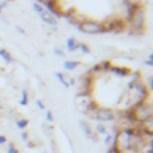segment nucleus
<instances>
[{"label": "nucleus", "mask_w": 153, "mask_h": 153, "mask_svg": "<svg viewBox=\"0 0 153 153\" xmlns=\"http://www.w3.org/2000/svg\"><path fill=\"white\" fill-rule=\"evenodd\" d=\"M145 23H146V18H145V10L143 7H139L131 16L130 20H129V25H130V30H133L130 33L134 35H141L143 33V29H145Z\"/></svg>", "instance_id": "f257e3e1"}, {"label": "nucleus", "mask_w": 153, "mask_h": 153, "mask_svg": "<svg viewBox=\"0 0 153 153\" xmlns=\"http://www.w3.org/2000/svg\"><path fill=\"white\" fill-rule=\"evenodd\" d=\"M76 27L79 31L88 35H94V33H100L104 32L103 30V24L102 22L97 20H91V19H84L80 23L76 24Z\"/></svg>", "instance_id": "f03ea898"}, {"label": "nucleus", "mask_w": 153, "mask_h": 153, "mask_svg": "<svg viewBox=\"0 0 153 153\" xmlns=\"http://www.w3.org/2000/svg\"><path fill=\"white\" fill-rule=\"evenodd\" d=\"M103 24V30L104 32H122L126 30L127 24L123 19L121 18H111V19H106L105 22H102Z\"/></svg>", "instance_id": "7ed1b4c3"}, {"label": "nucleus", "mask_w": 153, "mask_h": 153, "mask_svg": "<svg viewBox=\"0 0 153 153\" xmlns=\"http://www.w3.org/2000/svg\"><path fill=\"white\" fill-rule=\"evenodd\" d=\"M90 116L98 121H112L115 118L114 112L106 108H97L96 110L90 112Z\"/></svg>", "instance_id": "20e7f679"}, {"label": "nucleus", "mask_w": 153, "mask_h": 153, "mask_svg": "<svg viewBox=\"0 0 153 153\" xmlns=\"http://www.w3.org/2000/svg\"><path fill=\"white\" fill-rule=\"evenodd\" d=\"M43 6H44V7L48 10V12H49L50 14H53L55 18H61V17H62L63 11L59 7L57 0H51V1H49L48 4L43 5Z\"/></svg>", "instance_id": "39448f33"}, {"label": "nucleus", "mask_w": 153, "mask_h": 153, "mask_svg": "<svg viewBox=\"0 0 153 153\" xmlns=\"http://www.w3.org/2000/svg\"><path fill=\"white\" fill-rule=\"evenodd\" d=\"M39 16H41V19H42L45 24H48V25H50V26H55V25L57 24L56 18H55L53 14H50L48 11H43Z\"/></svg>", "instance_id": "423d86ee"}, {"label": "nucleus", "mask_w": 153, "mask_h": 153, "mask_svg": "<svg viewBox=\"0 0 153 153\" xmlns=\"http://www.w3.org/2000/svg\"><path fill=\"white\" fill-rule=\"evenodd\" d=\"M66 44H67L68 51H75L76 49H79V45H80V43L74 37H68L66 41Z\"/></svg>", "instance_id": "0eeeda50"}, {"label": "nucleus", "mask_w": 153, "mask_h": 153, "mask_svg": "<svg viewBox=\"0 0 153 153\" xmlns=\"http://www.w3.org/2000/svg\"><path fill=\"white\" fill-rule=\"evenodd\" d=\"M110 71H111L112 73H115L116 75H118V76H127V75H129V73H130V71H129L128 68H124V67H116V66H111Z\"/></svg>", "instance_id": "6e6552de"}, {"label": "nucleus", "mask_w": 153, "mask_h": 153, "mask_svg": "<svg viewBox=\"0 0 153 153\" xmlns=\"http://www.w3.org/2000/svg\"><path fill=\"white\" fill-rule=\"evenodd\" d=\"M79 66V61H65L63 62V68L66 71H74Z\"/></svg>", "instance_id": "1a4fd4ad"}, {"label": "nucleus", "mask_w": 153, "mask_h": 153, "mask_svg": "<svg viewBox=\"0 0 153 153\" xmlns=\"http://www.w3.org/2000/svg\"><path fill=\"white\" fill-rule=\"evenodd\" d=\"M0 56L5 60V62H7V63H11L13 60H12V56H11V54L5 49V48H1L0 49Z\"/></svg>", "instance_id": "9d476101"}, {"label": "nucleus", "mask_w": 153, "mask_h": 153, "mask_svg": "<svg viewBox=\"0 0 153 153\" xmlns=\"http://www.w3.org/2000/svg\"><path fill=\"white\" fill-rule=\"evenodd\" d=\"M55 76L59 79V81H60V82H61V84H62L65 87H67V88H68V87L71 86V85H69V82H68V81L65 79V75H63L61 72H56V73H55Z\"/></svg>", "instance_id": "9b49d317"}, {"label": "nucleus", "mask_w": 153, "mask_h": 153, "mask_svg": "<svg viewBox=\"0 0 153 153\" xmlns=\"http://www.w3.org/2000/svg\"><path fill=\"white\" fill-rule=\"evenodd\" d=\"M27 102H29V93H27V91L24 88L23 91H22V98H20V105H23V106H25V105H27Z\"/></svg>", "instance_id": "f8f14e48"}, {"label": "nucleus", "mask_w": 153, "mask_h": 153, "mask_svg": "<svg viewBox=\"0 0 153 153\" xmlns=\"http://www.w3.org/2000/svg\"><path fill=\"white\" fill-rule=\"evenodd\" d=\"M99 66H100V71L102 72H108V71H110V68H111V62L110 61H103V62H100L99 63Z\"/></svg>", "instance_id": "ddd939ff"}, {"label": "nucleus", "mask_w": 153, "mask_h": 153, "mask_svg": "<svg viewBox=\"0 0 153 153\" xmlns=\"http://www.w3.org/2000/svg\"><path fill=\"white\" fill-rule=\"evenodd\" d=\"M27 126H29V120H26V118H22L17 122V127L19 129H25Z\"/></svg>", "instance_id": "4468645a"}, {"label": "nucleus", "mask_w": 153, "mask_h": 153, "mask_svg": "<svg viewBox=\"0 0 153 153\" xmlns=\"http://www.w3.org/2000/svg\"><path fill=\"white\" fill-rule=\"evenodd\" d=\"M32 7H33V10H35V11H36V12H37L38 14H41V13H42V12L44 11V7H43V6L41 5V4H38V2H35Z\"/></svg>", "instance_id": "2eb2a0df"}, {"label": "nucleus", "mask_w": 153, "mask_h": 153, "mask_svg": "<svg viewBox=\"0 0 153 153\" xmlns=\"http://www.w3.org/2000/svg\"><path fill=\"white\" fill-rule=\"evenodd\" d=\"M81 127H82V129H84V131H85V134L87 135V136H91V128H90V126L88 124H86L85 122H81Z\"/></svg>", "instance_id": "dca6fc26"}, {"label": "nucleus", "mask_w": 153, "mask_h": 153, "mask_svg": "<svg viewBox=\"0 0 153 153\" xmlns=\"http://www.w3.org/2000/svg\"><path fill=\"white\" fill-rule=\"evenodd\" d=\"M79 49H81V51H82V53H85V54H88V53L91 51V50H90V47H88L86 43H80Z\"/></svg>", "instance_id": "f3484780"}, {"label": "nucleus", "mask_w": 153, "mask_h": 153, "mask_svg": "<svg viewBox=\"0 0 153 153\" xmlns=\"http://www.w3.org/2000/svg\"><path fill=\"white\" fill-rule=\"evenodd\" d=\"M96 129H97V131L100 133V134H105V133H106V128H105L104 124H102V123H97Z\"/></svg>", "instance_id": "a211bd4d"}, {"label": "nucleus", "mask_w": 153, "mask_h": 153, "mask_svg": "<svg viewBox=\"0 0 153 153\" xmlns=\"http://www.w3.org/2000/svg\"><path fill=\"white\" fill-rule=\"evenodd\" d=\"M90 72H91V73H94V74H96V73L102 72V71H100V66H99V63H98V65H94V66L91 68V71H90Z\"/></svg>", "instance_id": "6ab92c4d"}, {"label": "nucleus", "mask_w": 153, "mask_h": 153, "mask_svg": "<svg viewBox=\"0 0 153 153\" xmlns=\"http://www.w3.org/2000/svg\"><path fill=\"white\" fill-rule=\"evenodd\" d=\"M8 153H19L18 149L14 147L13 143H10V147H8Z\"/></svg>", "instance_id": "aec40b11"}, {"label": "nucleus", "mask_w": 153, "mask_h": 153, "mask_svg": "<svg viewBox=\"0 0 153 153\" xmlns=\"http://www.w3.org/2000/svg\"><path fill=\"white\" fill-rule=\"evenodd\" d=\"M54 54H55V55H59V56H63V55H65V53H63L60 48H54Z\"/></svg>", "instance_id": "412c9836"}, {"label": "nucleus", "mask_w": 153, "mask_h": 153, "mask_svg": "<svg viewBox=\"0 0 153 153\" xmlns=\"http://www.w3.org/2000/svg\"><path fill=\"white\" fill-rule=\"evenodd\" d=\"M45 117H47V120L49 121V122H53L54 121V117H53V112L49 110V111H47V115H45Z\"/></svg>", "instance_id": "4be33fe9"}, {"label": "nucleus", "mask_w": 153, "mask_h": 153, "mask_svg": "<svg viewBox=\"0 0 153 153\" xmlns=\"http://www.w3.org/2000/svg\"><path fill=\"white\" fill-rule=\"evenodd\" d=\"M121 151H120V148L118 147H112V148H110L106 153H120Z\"/></svg>", "instance_id": "5701e85b"}, {"label": "nucleus", "mask_w": 153, "mask_h": 153, "mask_svg": "<svg viewBox=\"0 0 153 153\" xmlns=\"http://www.w3.org/2000/svg\"><path fill=\"white\" fill-rule=\"evenodd\" d=\"M110 141H111V135H110V134H106V137H105V140H104V143H105V145H109Z\"/></svg>", "instance_id": "b1692460"}, {"label": "nucleus", "mask_w": 153, "mask_h": 153, "mask_svg": "<svg viewBox=\"0 0 153 153\" xmlns=\"http://www.w3.org/2000/svg\"><path fill=\"white\" fill-rule=\"evenodd\" d=\"M27 136H29L27 131H23V133H22V139H23L24 141H26V140H27Z\"/></svg>", "instance_id": "393cba45"}, {"label": "nucleus", "mask_w": 153, "mask_h": 153, "mask_svg": "<svg viewBox=\"0 0 153 153\" xmlns=\"http://www.w3.org/2000/svg\"><path fill=\"white\" fill-rule=\"evenodd\" d=\"M36 104H37V106H38L39 109H42V110L44 109V105H43V103H42L41 100H37V102H36Z\"/></svg>", "instance_id": "a878e982"}, {"label": "nucleus", "mask_w": 153, "mask_h": 153, "mask_svg": "<svg viewBox=\"0 0 153 153\" xmlns=\"http://www.w3.org/2000/svg\"><path fill=\"white\" fill-rule=\"evenodd\" d=\"M36 1H38V4H41V5L43 6V5L48 4V2H49V1H51V0H36Z\"/></svg>", "instance_id": "bb28decb"}, {"label": "nucleus", "mask_w": 153, "mask_h": 153, "mask_svg": "<svg viewBox=\"0 0 153 153\" xmlns=\"http://www.w3.org/2000/svg\"><path fill=\"white\" fill-rule=\"evenodd\" d=\"M148 84H149V88L152 90V87H153V79H152V76L148 78Z\"/></svg>", "instance_id": "cd10ccee"}, {"label": "nucleus", "mask_w": 153, "mask_h": 153, "mask_svg": "<svg viewBox=\"0 0 153 153\" xmlns=\"http://www.w3.org/2000/svg\"><path fill=\"white\" fill-rule=\"evenodd\" d=\"M6 142V137L4 136V135H0V145H2V143H5Z\"/></svg>", "instance_id": "c85d7f7f"}, {"label": "nucleus", "mask_w": 153, "mask_h": 153, "mask_svg": "<svg viewBox=\"0 0 153 153\" xmlns=\"http://www.w3.org/2000/svg\"><path fill=\"white\" fill-rule=\"evenodd\" d=\"M6 5H7V2H6V1H4V2H1V4H0V13H1L2 8H4V7L6 6Z\"/></svg>", "instance_id": "c756f323"}, {"label": "nucleus", "mask_w": 153, "mask_h": 153, "mask_svg": "<svg viewBox=\"0 0 153 153\" xmlns=\"http://www.w3.org/2000/svg\"><path fill=\"white\" fill-rule=\"evenodd\" d=\"M145 65H147V66H152L153 65V61H151V60H147V61H145Z\"/></svg>", "instance_id": "7c9ffc66"}, {"label": "nucleus", "mask_w": 153, "mask_h": 153, "mask_svg": "<svg viewBox=\"0 0 153 153\" xmlns=\"http://www.w3.org/2000/svg\"><path fill=\"white\" fill-rule=\"evenodd\" d=\"M16 29H17V30H18V31H19L20 33H25V31H24V30H23L22 27H19V26H16Z\"/></svg>", "instance_id": "2f4dec72"}, {"label": "nucleus", "mask_w": 153, "mask_h": 153, "mask_svg": "<svg viewBox=\"0 0 153 153\" xmlns=\"http://www.w3.org/2000/svg\"><path fill=\"white\" fill-rule=\"evenodd\" d=\"M74 84H75V79H74V78H72V79H71V84H69V85H74Z\"/></svg>", "instance_id": "473e14b6"}, {"label": "nucleus", "mask_w": 153, "mask_h": 153, "mask_svg": "<svg viewBox=\"0 0 153 153\" xmlns=\"http://www.w3.org/2000/svg\"><path fill=\"white\" fill-rule=\"evenodd\" d=\"M148 60L153 61V55H152V54H149V55H148Z\"/></svg>", "instance_id": "72a5a7b5"}, {"label": "nucleus", "mask_w": 153, "mask_h": 153, "mask_svg": "<svg viewBox=\"0 0 153 153\" xmlns=\"http://www.w3.org/2000/svg\"><path fill=\"white\" fill-rule=\"evenodd\" d=\"M8 1H12V0H6V2H8Z\"/></svg>", "instance_id": "f704fd0d"}]
</instances>
